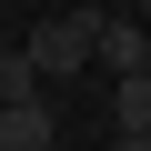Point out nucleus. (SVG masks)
Here are the masks:
<instances>
[{"label": "nucleus", "mask_w": 151, "mask_h": 151, "mask_svg": "<svg viewBox=\"0 0 151 151\" xmlns=\"http://www.w3.org/2000/svg\"><path fill=\"white\" fill-rule=\"evenodd\" d=\"M91 50H101V10H70V20H40V30H30L40 81H70V70H91Z\"/></svg>", "instance_id": "1"}, {"label": "nucleus", "mask_w": 151, "mask_h": 151, "mask_svg": "<svg viewBox=\"0 0 151 151\" xmlns=\"http://www.w3.org/2000/svg\"><path fill=\"white\" fill-rule=\"evenodd\" d=\"M60 141V101L30 91V101H0V151H50Z\"/></svg>", "instance_id": "2"}, {"label": "nucleus", "mask_w": 151, "mask_h": 151, "mask_svg": "<svg viewBox=\"0 0 151 151\" xmlns=\"http://www.w3.org/2000/svg\"><path fill=\"white\" fill-rule=\"evenodd\" d=\"M91 70H111V81L151 70V30H141V20H101V50H91Z\"/></svg>", "instance_id": "3"}, {"label": "nucleus", "mask_w": 151, "mask_h": 151, "mask_svg": "<svg viewBox=\"0 0 151 151\" xmlns=\"http://www.w3.org/2000/svg\"><path fill=\"white\" fill-rule=\"evenodd\" d=\"M30 91H50L40 60H30V40H0V101H30Z\"/></svg>", "instance_id": "4"}, {"label": "nucleus", "mask_w": 151, "mask_h": 151, "mask_svg": "<svg viewBox=\"0 0 151 151\" xmlns=\"http://www.w3.org/2000/svg\"><path fill=\"white\" fill-rule=\"evenodd\" d=\"M111 131H151V70L111 81Z\"/></svg>", "instance_id": "5"}, {"label": "nucleus", "mask_w": 151, "mask_h": 151, "mask_svg": "<svg viewBox=\"0 0 151 151\" xmlns=\"http://www.w3.org/2000/svg\"><path fill=\"white\" fill-rule=\"evenodd\" d=\"M141 20H151V0H141Z\"/></svg>", "instance_id": "6"}]
</instances>
